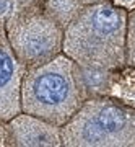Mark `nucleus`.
I'll use <instances>...</instances> for the list:
<instances>
[{"instance_id":"nucleus-1","label":"nucleus","mask_w":135,"mask_h":147,"mask_svg":"<svg viewBox=\"0 0 135 147\" xmlns=\"http://www.w3.org/2000/svg\"><path fill=\"white\" fill-rule=\"evenodd\" d=\"M127 11L109 0L85 5L63 30L62 53L73 62L116 70L125 64Z\"/></svg>"},{"instance_id":"nucleus-2","label":"nucleus","mask_w":135,"mask_h":147,"mask_svg":"<svg viewBox=\"0 0 135 147\" xmlns=\"http://www.w3.org/2000/svg\"><path fill=\"white\" fill-rule=\"evenodd\" d=\"M73 64L62 53L42 65L26 69L20 90L21 113L62 127L85 101Z\"/></svg>"},{"instance_id":"nucleus-3","label":"nucleus","mask_w":135,"mask_h":147,"mask_svg":"<svg viewBox=\"0 0 135 147\" xmlns=\"http://www.w3.org/2000/svg\"><path fill=\"white\" fill-rule=\"evenodd\" d=\"M60 137L68 147H135V108L88 98L60 127Z\"/></svg>"},{"instance_id":"nucleus-4","label":"nucleus","mask_w":135,"mask_h":147,"mask_svg":"<svg viewBox=\"0 0 135 147\" xmlns=\"http://www.w3.org/2000/svg\"><path fill=\"white\" fill-rule=\"evenodd\" d=\"M5 33L16 59L25 69L49 62L62 54L63 28L37 10H16L5 21Z\"/></svg>"},{"instance_id":"nucleus-5","label":"nucleus","mask_w":135,"mask_h":147,"mask_svg":"<svg viewBox=\"0 0 135 147\" xmlns=\"http://www.w3.org/2000/svg\"><path fill=\"white\" fill-rule=\"evenodd\" d=\"M25 70L8 42L5 23L0 21V121H10L21 113L20 90Z\"/></svg>"},{"instance_id":"nucleus-6","label":"nucleus","mask_w":135,"mask_h":147,"mask_svg":"<svg viewBox=\"0 0 135 147\" xmlns=\"http://www.w3.org/2000/svg\"><path fill=\"white\" fill-rule=\"evenodd\" d=\"M10 137L15 146L23 147H57L62 146L60 127L26 113H18L8 123Z\"/></svg>"},{"instance_id":"nucleus-7","label":"nucleus","mask_w":135,"mask_h":147,"mask_svg":"<svg viewBox=\"0 0 135 147\" xmlns=\"http://www.w3.org/2000/svg\"><path fill=\"white\" fill-rule=\"evenodd\" d=\"M73 72H75L78 88H80V92L83 95V100L106 96L111 92L112 70L80 65V64L75 62L73 64Z\"/></svg>"},{"instance_id":"nucleus-8","label":"nucleus","mask_w":135,"mask_h":147,"mask_svg":"<svg viewBox=\"0 0 135 147\" xmlns=\"http://www.w3.org/2000/svg\"><path fill=\"white\" fill-rule=\"evenodd\" d=\"M91 2L94 0H46L44 13L65 30L78 11Z\"/></svg>"},{"instance_id":"nucleus-9","label":"nucleus","mask_w":135,"mask_h":147,"mask_svg":"<svg viewBox=\"0 0 135 147\" xmlns=\"http://www.w3.org/2000/svg\"><path fill=\"white\" fill-rule=\"evenodd\" d=\"M125 64L135 67V10L127 13L125 30Z\"/></svg>"}]
</instances>
